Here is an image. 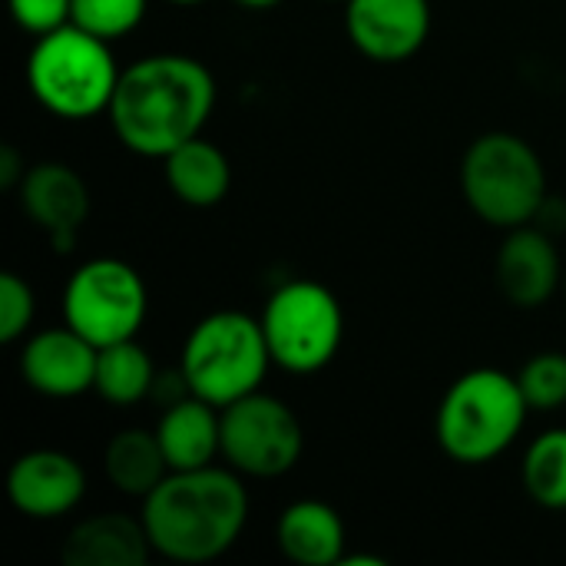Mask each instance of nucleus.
Here are the masks:
<instances>
[{
  "label": "nucleus",
  "mask_w": 566,
  "mask_h": 566,
  "mask_svg": "<svg viewBox=\"0 0 566 566\" xmlns=\"http://www.w3.org/2000/svg\"><path fill=\"white\" fill-rule=\"evenodd\" d=\"M212 109L216 80L202 60L153 53L119 73L106 116L129 153L166 159L176 146L202 136Z\"/></svg>",
  "instance_id": "f257e3e1"
},
{
  "label": "nucleus",
  "mask_w": 566,
  "mask_h": 566,
  "mask_svg": "<svg viewBox=\"0 0 566 566\" xmlns=\"http://www.w3.org/2000/svg\"><path fill=\"white\" fill-rule=\"evenodd\" d=\"M149 544L172 564H212L235 547L249 524L242 474L226 468L169 471L139 511Z\"/></svg>",
  "instance_id": "f03ea898"
},
{
  "label": "nucleus",
  "mask_w": 566,
  "mask_h": 566,
  "mask_svg": "<svg viewBox=\"0 0 566 566\" xmlns=\"http://www.w3.org/2000/svg\"><path fill=\"white\" fill-rule=\"evenodd\" d=\"M531 405L517 375L501 368H471L444 391L434 415L438 448L464 468L497 461L524 431Z\"/></svg>",
  "instance_id": "7ed1b4c3"
},
{
  "label": "nucleus",
  "mask_w": 566,
  "mask_h": 566,
  "mask_svg": "<svg viewBox=\"0 0 566 566\" xmlns=\"http://www.w3.org/2000/svg\"><path fill=\"white\" fill-rule=\"evenodd\" d=\"M119 66L109 40L66 23L36 36L27 56V86L33 99L60 119H93L109 109Z\"/></svg>",
  "instance_id": "20e7f679"
},
{
  "label": "nucleus",
  "mask_w": 566,
  "mask_h": 566,
  "mask_svg": "<svg viewBox=\"0 0 566 566\" xmlns=\"http://www.w3.org/2000/svg\"><path fill=\"white\" fill-rule=\"evenodd\" d=\"M461 192L471 212L494 229H517L541 216L547 169L541 153L517 133H484L461 159Z\"/></svg>",
  "instance_id": "39448f33"
},
{
  "label": "nucleus",
  "mask_w": 566,
  "mask_h": 566,
  "mask_svg": "<svg viewBox=\"0 0 566 566\" xmlns=\"http://www.w3.org/2000/svg\"><path fill=\"white\" fill-rule=\"evenodd\" d=\"M272 352L262 322L245 312H212L192 325L182 345L179 368L189 391L216 408H226L262 388Z\"/></svg>",
  "instance_id": "423d86ee"
},
{
  "label": "nucleus",
  "mask_w": 566,
  "mask_h": 566,
  "mask_svg": "<svg viewBox=\"0 0 566 566\" xmlns=\"http://www.w3.org/2000/svg\"><path fill=\"white\" fill-rule=\"evenodd\" d=\"M272 365L292 375L328 368L345 338V312L335 292L312 279H292L272 292L262 312Z\"/></svg>",
  "instance_id": "0eeeda50"
},
{
  "label": "nucleus",
  "mask_w": 566,
  "mask_h": 566,
  "mask_svg": "<svg viewBox=\"0 0 566 566\" xmlns=\"http://www.w3.org/2000/svg\"><path fill=\"white\" fill-rule=\"evenodd\" d=\"M146 312V282L123 259H90L63 289V322L96 348L136 338Z\"/></svg>",
  "instance_id": "6e6552de"
},
{
  "label": "nucleus",
  "mask_w": 566,
  "mask_h": 566,
  "mask_svg": "<svg viewBox=\"0 0 566 566\" xmlns=\"http://www.w3.org/2000/svg\"><path fill=\"white\" fill-rule=\"evenodd\" d=\"M222 411V461L242 478L272 481L289 474L305 451L298 415L262 388L219 408Z\"/></svg>",
  "instance_id": "1a4fd4ad"
},
{
  "label": "nucleus",
  "mask_w": 566,
  "mask_h": 566,
  "mask_svg": "<svg viewBox=\"0 0 566 566\" xmlns=\"http://www.w3.org/2000/svg\"><path fill=\"white\" fill-rule=\"evenodd\" d=\"M86 497V471L76 458L53 448L20 454L7 471V501L30 521H56Z\"/></svg>",
  "instance_id": "9d476101"
},
{
  "label": "nucleus",
  "mask_w": 566,
  "mask_h": 566,
  "mask_svg": "<svg viewBox=\"0 0 566 566\" xmlns=\"http://www.w3.org/2000/svg\"><path fill=\"white\" fill-rule=\"evenodd\" d=\"M345 30L375 63L411 60L431 33L428 0H345Z\"/></svg>",
  "instance_id": "9b49d317"
},
{
  "label": "nucleus",
  "mask_w": 566,
  "mask_h": 566,
  "mask_svg": "<svg viewBox=\"0 0 566 566\" xmlns=\"http://www.w3.org/2000/svg\"><path fill=\"white\" fill-rule=\"evenodd\" d=\"M20 206L36 229L50 239L56 252H70L90 216L86 179L66 163H33L27 166L20 186Z\"/></svg>",
  "instance_id": "f8f14e48"
},
{
  "label": "nucleus",
  "mask_w": 566,
  "mask_h": 566,
  "mask_svg": "<svg viewBox=\"0 0 566 566\" xmlns=\"http://www.w3.org/2000/svg\"><path fill=\"white\" fill-rule=\"evenodd\" d=\"M494 279L514 308H544L566 279L551 232L537 222L507 229L494 259Z\"/></svg>",
  "instance_id": "ddd939ff"
},
{
  "label": "nucleus",
  "mask_w": 566,
  "mask_h": 566,
  "mask_svg": "<svg viewBox=\"0 0 566 566\" xmlns=\"http://www.w3.org/2000/svg\"><path fill=\"white\" fill-rule=\"evenodd\" d=\"M99 348L90 345L66 322L27 338L20 352V375L27 388L43 398H80L93 391Z\"/></svg>",
  "instance_id": "4468645a"
},
{
  "label": "nucleus",
  "mask_w": 566,
  "mask_h": 566,
  "mask_svg": "<svg viewBox=\"0 0 566 566\" xmlns=\"http://www.w3.org/2000/svg\"><path fill=\"white\" fill-rule=\"evenodd\" d=\"M153 554L143 517L119 511L83 517L63 541L66 566H146Z\"/></svg>",
  "instance_id": "2eb2a0df"
},
{
  "label": "nucleus",
  "mask_w": 566,
  "mask_h": 566,
  "mask_svg": "<svg viewBox=\"0 0 566 566\" xmlns=\"http://www.w3.org/2000/svg\"><path fill=\"white\" fill-rule=\"evenodd\" d=\"M156 438L172 471L209 468L222 458V411L196 395L163 408Z\"/></svg>",
  "instance_id": "dca6fc26"
},
{
  "label": "nucleus",
  "mask_w": 566,
  "mask_h": 566,
  "mask_svg": "<svg viewBox=\"0 0 566 566\" xmlns=\"http://www.w3.org/2000/svg\"><path fill=\"white\" fill-rule=\"evenodd\" d=\"M275 544L298 566H335L348 554V534L338 511L325 501H295L275 524Z\"/></svg>",
  "instance_id": "f3484780"
},
{
  "label": "nucleus",
  "mask_w": 566,
  "mask_h": 566,
  "mask_svg": "<svg viewBox=\"0 0 566 566\" xmlns=\"http://www.w3.org/2000/svg\"><path fill=\"white\" fill-rule=\"evenodd\" d=\"M163 163H166V186L182 206L212 209L229 196L232 166H229L226 153L216 143H209L206 136H196V139L176 146Z\"/></svg>",
  "instance_id": "a211bd4d"
},
{
  "label": "nucleus",
  "mask_w": 566,
  "mask_h": 566,
  "mask_svg": "<svg viewBox=\"0 0 566 566\" xmlns=\"http://www.w3.org/2000/svg\"><path fill=\"white\" fill-rule=\"evenodd\" d=\"M103 471H106V481L123 497L146 501L169 478L172 468L163 454L156 431L123 428L119 434L109 438V444L103 451Z\"/></svg>",
  "instance_id": "6ab92c4d"
},
{
  "label": "nucleus",
  "mask_w": 566,
  "mask_h": 566,
  "mask_svg": "<svg viewBox=\"0 0 566 566\" xmlns=\"http://www.w3.org/2000/svg\"><path fill=\"white\" fill-rule=\"evenodd\" d=\"M156 365L149 358V352L129 338V342H116L99 348L96 358V381L93 391L116 405V408H133L139 401H146L153 395V381H156Z\"/></svg>",
  "instance_id": "aec40b11"
},
{
  "label": "nucleus",
  "mask_w": 566,
  "mask_h": 566,
  "mask_svg": "<svg viewBox=\"0 0 566 566\" xmlns=\"http://www.w3.org/2000/svg\"><path fill=\"white\" fill-rule=\"evenodd\" d=\"M521 481L527 497L544 511H566V428H551L531 441Z\"/></svg>",
  "instance_id": "412c9836"
},
{
  "label": "nucleus",
  "mask_w": 566,
  "mask_h": 566,
  "mask_svg": "<svg viewBox=\"0 0 566 566\" xmlns=\"http://www.w3.org/2000/svg\"><path fill=\"white\" fill-rule=\"evenodd\" d=\"M146 10H149V0H73L70 23L113 43L133 33L143 23Z\"/></svg>",
  "instance_id": "4be33fe9"
},
{
  "label": "nucleus",
  "mask_w": 566,
  "mask_h": 566,
  "mask_svg": "<svg viewBox=\"0 0 566 566\" xmlns=\"http://www.w3.org/2000/svg\"><path fill=\"white\" fill-rule=\"evenodd\" d=\"M517 385L531 405V411H557L566 405V355L564 352H541L534 355L521 375Z\"/></svg>",
  "instance_id": "5701e85b"
},
{
  "label": "nucleus",
  "mask_w": 566,
  "mask_h": 566,
  "mask_svg": "<svg viewBox=\"0 0 566 566\" xmlns=\"http://www.w3.org/2000/svg\"><path fill=\"white\" fill-rule=\"evenodd\" d=\"M36 315V295L17 272H0V342L13 345L27 335Z\"/></svg>",
  "instance_id": "b1692460"
},
{
  "label": "nucleus",
  "mask_w": 566,
  "mask_h": 566,
  "mask_svg": "<svg viewBox=\"0 0 566 566\" xmlns=\"http://www.w3.org/2000/svg\"><path fill=\"white\" fill-rule=\"evenodd\" d=\"M7 7L17 27L33 36L66 27L73 13V0H7Z\"/></svg>",
  "instance_id": "393cba45"
},
{
  "label": "nucleus",
  "mask_w": 566,
  "mask_h": 566,
  "mask_svg": "<svg viewBox=\"0 0 566 566\" xmlns=\"http://www.w3.org/2000/svg\"><path fill=\"white\" fill-rule=\"evenodd\" d=\"M23 172H27V166H23L20 153L10 143H3L0 146V189H17Z\"/></svg>",
  "instance_id": "a878e982"
},
{
  "label": "nucleus",
  "mask_w": 566,
  "mask_h": 566,
  "mask_svg": "<svg viewBox=\"0 0 566 566\" xmlns=\"http://www.w3.org/2000/svg\"><path fill=\"white\" fill-rule=\"evenodd\" d=\"M242 7H249V10H272L275 3H282V0H239Z\"/></svg>",
  "instance_id": "bb28decb"
},
{
  "label": "nucleus",
  "mask_w": 566,
  "mask_h": 566,
  "mask_svg": "<svg viewBox=\"0 0 566 566\" xmlns=\"http://www.w3.org/2000/svg\"><path fill=\"white\" fill-rule=\"evenodd\" d=\"M169 3H182V7H189V3H206V0H169Z\"/></svg>",
  "instance_id": "cd10ccee"
},
{
  "label": "nucleus",
  "mask_w": 566,
  "mask_h": 566,
  "mask_svg": "<svg viewBox=\"0 0 566 566\" xmlns=\"http://www.w3.org/2000/svg\"><path fill=\"white\" fill-rule=\"evenodd\" d=\"M564 285H566V279H564Z\"/></svg>",
  "instance_id": "c85d7f7f"
}]
</instances>
